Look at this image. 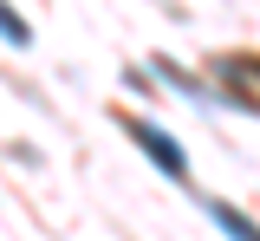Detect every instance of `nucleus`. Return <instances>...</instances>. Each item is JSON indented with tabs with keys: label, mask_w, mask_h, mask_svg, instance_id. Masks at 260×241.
Wrapping results in <instances>:
<instances>
[{
	"label": "nucleus",
	"mask_w": 260,
	"mask_h": 241,
	"mask_svg": "<svg viewBox=\"0 0 260 241\" xmlns=\"http://www.w3.org/2000/svg\"><path fill=\"white\" fill-rule=\"evenodd\" d=\"M0 39H7V46H26V39H32V26L7 7V0H0Z\"/></svg>",
	"instance_id": "nucleus-3"
},
{
	"label": "nucleus",
	"mask_w": 260,
	"mask_h": 241,
	"mask_svg": "<svg viewBox=\"0 0 260 241\" xmlns=\"http://www.w3.org/2000/svg\"><path fill=\"white\" fill-rule=\"evenodd\" d=\"M208 215H215V222H221V228H228L234 241H260V228L247 222V215H241V208H228V202H208Z\"/></svg>",
	"instance_id": "nucleus-2"
},
{
	"label": "nucleus",
	"mask_w": 260,
	"mask_h": 241,
	"mask_svg": "<svg viewBox=\"0 0 260 241\" xmlns=\"http://www.w3.org/2000/svg\"><path fill=\"white\" fill-rule=\"evenodd\" d=\"M130 143H137V150H143V157H150V163H156L162 176H176V183H189V157H182V150L169 143V131H156L150 117H130Z\"/></svg>",
	"instance_id": "nucleus-1"
}]
</instances>
